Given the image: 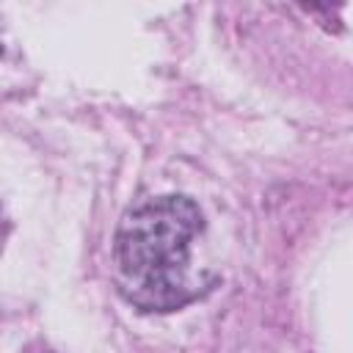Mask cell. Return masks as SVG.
<instances>
[{"label":"cell","mask_w":353,"mask_h":353,"mask_svg":"<svg viewBox=\"0 0 353 353\" xmlns=\"http://www.w3.org/2000/svg\"><path fill=\"white\" fill-rule=\"evenodd\" d=\"M201 212L188 196H160L132 207L116 232L119 287L143 312H174L196 301L207 284L190 270V243Z\"/></svg>","instance_id":"1"}]
</instances>
